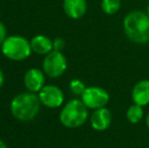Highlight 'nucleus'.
Returning a JSON list of instances; mask_svg holds the SVG:
<instances>
[{
  "label": "nucleus",
  "instance_id": "obj_1",
  "mask_svg": "<svg viewBox=\"0 0 149 148\" xmlns=\"http://www.w3.org/2000/svg\"><path fill=\"white\" fill-rule=\"evenodd\" d=\"M126 37L135 44L144 45L149 42V15L147 12L131 11L123 20Z\"/></svg>",
  "mask_w": 149,
  "mask_h": 148
},
{
  "label": "nucleus",
  "instance_id": "obj_2",
  "mask_svg": "<svg viewBox=\"0 0 149 148\" xmlns=\"http://www.w3.org/2000/svg\"><path fill=\"white\" fill-rule=\"evenodd\" d=\"M41 101L39 95L33 92H22L16 94L10 101V112L12 116L22 122H29L38 116L41 111Z\"/></svg>",
  "mask_w": 149,
  "mask_h": 148
},
{
  "label": "nucleus",
  "instance_id": "obj_3",
  "mask_svg": "<svg viewBox=\"0 0 149 148\" xmlns=\"http://www.w3.org/2000/svg\"><path fill=\"white\" fill-rule=\"evenodd\" d=\"M88 119V109L81 99H73L67 101L59 114L60 123L69 129L83 126Z\"/></svg>",
  "mask_w": 149,
  "mask_h": 148
},
{
  "label": "nucleus",
  "instance_id": "obj_4",
  "mask_svg": "<svg viewBox=\"0 0 149 148\" xmlns=\"http://www.w3.org/2000/svg\"><path fill=\"white\" fill-rule=\"evenodd\" d=\"M0 47L4 57L12 61H24L33 52L31 42L22 36L7 37Z\"/></svg>",
  "mask_w": 149,
  "mask_h": 148
},
{
  "label": "nucleus",
  "instance_id": "obj_5",
  "mask_svg": "<svg viewBox=\"0 0 149 148\" xmlns=\"http://www.w3.org/2000/svg\"><path fill=\"white\" fill-rule=\"evenodd\" d=\"M43 71L50 78H58L67 69V59L62 52L53 51L45 56L43 60Z\"/></svg>",
  "mask_w": 149,
  "mask_h": 148
},
{
  "label": "nucleus",
  "instance_id": "obj_6",
  "mask_svg": "<svg viewBox=\"0 0 149 148\" xmlns=\"http://www.w3.org/2000/svg\"><path fill=\"white\" fill-rule=\"evenodd\" d=\"M80 97L87 109L92 111L104 108L110 101L109 92L100 86H87Z\"/></svg>",
  "mask_w": 149,
  "mask_h": 148
},
{
  "label": "nucleus",
  "instance_id": "obj_7",
  "mask_svg": "<svg viewBox=\"0 0 149 148\" xmlns=\"http://www.w3.org/2000/svg\"><path fill=\"white\" fill-rule=\"evenodd\" d=\"M41 104L49 109H57L63 105L65 95L62 89L56 85L48 84L45 85L38 92Z\"/></svg>",
  "mask_w": 149,
  "mask_h": 148
},
{
  "label": "nucleus",
  "instance_id": "obj_8",
  "mask_svg": "<svg viewBox=\"0 0 149 148\" xmlns=\"http://www.w3.org/2000/svg\"><path fill=\"white\" fill-rule=\"evenodd\" d=\"M45 73L39 68H31L24 76V83L28 91L37 93L45 86Z\"/></svg>",
  "mask_w": 149,
  "mask_h": 148
},
{
  "label": "nucleus",
  "instance_id": "obj_9",
  "mask_svg": "<svg viewBox=\"0 0 149 148\" xmlns=\"http://www.w3.org/2000/svg\"><path fill=\"white\" fill-rule=\"evenodd\" d=\"M113 120V115L109 109L100 108L94 110L89 119L90 126L95 131H104L111 126Z\"/></svg>",
  "mask_w": 149,
  "mask_h": 148
},
{
  "label": "nucleus",
  "instance_id": "obj_10",
  "mask_svg": "<svg viewBox=\"0 0 149 148\" xmlns=\"http://www.w3.org/2000/svg\"><path fill=\"white\" fill-rule=\"evenodd\" d=\"M131 97L136 105L141 107L149 105V79H142L136 82L132 88Z\"/></svg>",
  "mask_w": 149,
  "mask_h": 148
},
{
  "label": "nucleus",
  "instance_id": "obj_11",
  "mask_svg": "<svg viewBox=\"0 0 149 148\" xmlns=\"http://www.w3.org/2000/svg\"><path fill=\"white\" fill-rule=\"evenodd\" d=\"M63 9L68 17L78 19L85 14L87 4L85 0H64Z\"/></svg>",
  "mask_w": 149,
  "mask_h": 148
},
{
  "label": "nucleus",
  "instance_id": "obj_12",
  "mask_svg": "<svg viewBox=\"0 0 149 148\" xmlns=\"http://www.w3.org/2000/svg\"><path fill=\"white\" fill-rule=\"evenodd\" d=\"M31 47L38 55H48L53 51V41L44 35H38L31 40Z\"/></svg>",
  "mask_w": 149,
  "mask_h": 148
},
{
  "label": "nucleus",
  "instance_id": "obj_13",
  "mask_svg": "<svg viewBox=\"0 0 149 148\" xmlns=\"http://www.w3.org/2000/svg\"><path fill=\"white\" fill-rule=\"evenodd\" d=\"M126 117H127V120L131 124H138L144 118L143 107L133 104V105H131L128 108L127 112H126Z\"/></svg>",
  "mask_w": 149,
  "mask_h": 148
},
{
  "label": "nucleus",
  "instance_id": "obj_14",
  "mask_svg": "<svg viewBox=\"0 0 149 148\" xmlns=\"http://www.w3.org/2000/svg\"><path fill=\"white\" fill-rule=\"evenodd\" d=\"M102 9L108 15L115 14L121 7V0H102Z\"/></svg>",
  "mask_w": 149,
  "mask_h": 148
},
{
  "label": "nucleus",
  "instance_id": "obj_15",
  "mask_svg": "<svg viewBox=\"0 0 149 148\" xmlns=\"http://www.w3.org/2000/svg\"><path fill=\"white\" fill-rule=\"evenodd\" d=\"M85 88H86V86H85L84 82L81 81L80 79H72L69 82V89L75 95H80L81 97V94L84 92Z\"/></svg>",
  "mask_w": 149,
  "mask_h": 148
},
{
  "label": "nucleus",
  "instance_id": "obj_16",
  "mask_svg": "<svg viewBox=\"0 0 149 148\" xmlns=\"http://www.w3.org/2000/svg\"><path fill=\"white\" fill-rule=\"evenodd\" d=\"M65 47V42L63 39L61 38H57L53 41V49L55 51H59V52H62V50L64 49Z\"/></svg>",
  "mask_w": 149,
  "mask_h": 148
},
{
  "label": "nucleus",
  "instance_id": "obj_17",
  "mask_svg": "<svg viewBox=\"0 0 149 148\" xmlns=\"http://www.w3.org/2000/svg\"><path fill=\"white\" fill-rule=\"evenodd\" d=\"M7 38V31H6V26H4L3 22H0V46L3 44L5 39Z\"/></svg>",
  "mask_w": 149,
  "mask_h": 148
},
{
  "label": "nucleus",
  "instance_id": "obj_18",
  "mask_svg": "<svg viewBox=\"0 0 149 148\" xmlns=\"http://www.w3.org/2000/svg\"><path fill=\"white\" fill-rule=\"evenodd\" d=\"M3 84H4V74L2 72V70L0 69V88L3 86Z\"/></svg>",
  "mask_w": 149,
  "mask_h": 148
},
{
  "label": "nucleus",
  "instance_id": "obj_19",
  "mask_svg": "<svg viewBox=\"0 0 149 148\" xmlns=\"http://www.w3.org/2000/svg\"><path fill=\"white\" fill-rule=\"evenodd\" d=\"M145 124H146L147 129L149 130V112H148V114L146 115V117H145Z\"/></svg>",
  "mask_w": 149,
  "mask_h": 148
},
{
  "label": "nucleus",
  "instance_id": "obj_20",
  "mask_svg": "<svg viewBox=\"0 0 149 148\" xmlns=\"http://www.w3.org/2000/svg\"><path fill=\"white\" fill-rule=\"evenodd\" d=\"M0 148H8L7 145L5 144V142H4V141H2L1 139H0Z\"/></svg>",
  "mask_w": 149,
  "mask_h": 148
},
{
  "label": "nucleus",
  "instance_id": "obj_21",
  "mask_svg": "<svg viewBox=\"0 0 149 148\" xmlns=\"http://www.w3.org/2000/svg\"><path fill=\"white\" fill-rule=\"evenodd\" d=\"M147 14L149 15V5H148V7H147Z\"/></svg>",
  "mask_w": 149,
  "mask_h": 148
}]
</instances>
